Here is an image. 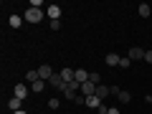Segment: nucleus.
Masks as SVG:
<instances>
[{"label":"nucleus","instance_id":"nucleus-1","mask_svg":"<svg viewBox=\"0 0 152 114\" xmlns=\"http://www.w3.org/2000/svg\"><path fill=\"white\" fill-rule=\"evenodd\" d=\"M41 20H43L41 8H26V23H41Z\"/></svg>","mask_w":152,"mask_h":114},{"label":"nucleus","instance_id":"nucleus-2","mask_svg":"<svg viewBox=\"0 0 152 114\" xmlns=\"http://www.w3.org/2000/svg\"><path fill=\"white\" fill-rule=\"evenodd\" d=\"M79 89H81V84H79V81H71V84H66L61 91L66 94V99H76V96H79V94H76Z\"/></svg>","mask_w":152,"mask_h":114},{"label":"nucleus","instance_id":"nucleus-3","mask_svg":"<svg viewBox=\"0 0 152 114\" xmlns=\"http://www.w3.org/2000/svg\"><path fill=\"white\" fill-rule=\"evenodd\" d=\"M28 94H31V86H26V84H15V86H13V96L20 99V102L28 96Z\"/></svg>","mask_w":152,"mask_h":114},{"label":"nucleus","instance_id":"nucleus-4","mask_svg":"<svg viewBox=\"0 0 152 114\" xmlns=\"http://www.w3.org/2000/svg\"><path fill=\"white\" fill-rule=\"evenodd\" d=\"M36 71H38V76H41V81H46V84H48V79H51V76H53V74H56V71H53V69H51V66H48V64H43V66H38V69H36Z\"/></svg>","mask_w":152,"mask_h":114},{"label":"nucleus","instance_id":"nucleus-5","mask_svg":"<svg viewBox=\"0 0 152 114\" xmlns=\"http://www.w3.org/2000/svg\"><path fill=\"white\" fill-rule=\"evenodd\" d=\"M58 74H61V79H64L66 84H71V81H76V69H61Z\"/></svg>","mask_w":152,"mask_h":114},{"label":"nucleus","instance_id":"nucleus-6","mask_svg":"<svg viewBox=\"0 0 152 114\" xmlns=\"http://www.w3.org/2000/svg\"><path fill=\"white\" fill-rule=\"evenodd\" d=\"M94 94H96V84H91V81L81 84V96H94Z\"/></svg>","mask_w":152,"mask_h":114},{"label":"nucleus","instance_id":"nucleus-7","mask_svg":"<svg viewBox=\"0 0 152 114\" xmlns=\"http://www.w3.org/2000/svg\"><path fill=\"white\" fill-rule=\"evenodd\" d=\"M48 84H51V86H53V89H58V91H61V89L66 86V81H64V79H61V74H53V76H51V79H48Z\"/></svg>","mask_w":152,"mask_h":114},{"label":"nucleus","instance_id":"nucleus-8","mask_svg":"<svg viewBox=\"0 0 152 114\" xmlns=\"http://www.w3.org/2000/svg\"><path fill=\"white\" fill-rule=\"evenodd\" d=\"M129 61H140V58H145V48H140V46H134V48H129Z\"/></svg>","mask_w":152,"mask_h":114},{"label":"nucleus","instance_id":"nucleus-9","mask_svg":"<svg viewBox=\"0 0 152 114\" xmlns=\"http://www.w3.org/2000/svg\"><path fill=\"white\" fill-rule=\"evenodd\" d=\"M46 13H48L51 20H58V18H61V8L58 5H48V8H46Z\"/></svg>","mask_w":152,"mask_h":114},{"label":"nucleus","instance_id":"nucleus-10","mask_svg":"<svg viewBox=\"0 0 152 114\" xmlns=\"http://www.w3.org/2000/svg\"><path fill=\"white\" fill-rule=\"evenodd\" d=\"M89 76H91V74H89L86 69H76V81H79V84H86Z\"/></svg>","mask_w":152,"mask_h":114},{"label":"nucleus","instance_id":"nucleus-11","mask_svg":"<svg viewBox=\"0 0 152 114\" xmlns=\"http://www.w3.org/2000/svg\"><path fill=\"white\" fill-rule=\"evenodd\" d=\"M109 94H112V89H107V86H104V84H99V86H96V94H94V96H99V99H102V102H104V99H107Z\"/></svg>","mask_w":152,"mask_h":114},{"label":"nucleus","instance_id":"nucleus-12","mask_svg":"<svg viewBox=\"0 0 152 114\" xmlns=\"http://www.w3.org/2000/svg\"><path fill=\"white\" fill-rule=\"evenodd\" d=\"M23 20H26V18H20V15H10V18H8V26H10V28H20Z\"/></svg>","mask_w":152,"mask_h":114},{"label":"nucleus","instance_id":"nucleus-13","mask_svg":"<svg viewBox=\"0 0 152 114\" xmlns=\"http://www.w3.org/2000/svg\"><path fill=\"white\" fill-rule=\"evenodd\" d=\"M20 107H23V102H20V99H15V96L8 102V109H10V112H20Z\"/></svg>","mask_w":152,"mask_h":114},{"label":"nucleus","instance_id":"nucleus-14","mask_svg":"<svg viewBox=\"0 0 152 114\" xmlns=\"http://www.w3.org/2000/svg\"><path fill=\"white\" fill-rule=\"evenodd\" d=\"M137 13H140V15H142V18H150V13H152V8H150V5H147V3H142V5H140V8H137Z\"/></svg>","mask_w":152,"mask_h":114},{"label":"nucleus","instance_id":"nucleus-15","mask_svg":"<svg viewBox=\"0 0 152 114\" xmlns=\"http://www.w3.org/2000/svg\"><path fill=\"white\" fill-rule=\"evenodd\" d=\"M119 56H117V53H107V66H119Z\"/></svg>","mask_w":152,"mask_h":114},{"label":"nucleus","instance_id":"nucleus-16","mask_svg":"<svg viewBox=\"0 0 152 114\" xmlns=\"http://www.w3.org/2000/svg\"><path fill=\"white\" fill-rule=\"evenodd\" d=\"M26 81H28V84H36V81H41L38 71H28V74H26Z\"/></svg>","mask_w":152,"mask_h":114},{"label":"nucleus","instance_id":"nucleus-17","mask_svg":"<svg viewBox=\"0 0 152 114\" xmlns=\"http://www.w3.org/2000/svg\"><path fill=\"white\" fill-rule=\"evenodd\" d=\"M43 89H46V81H36V84H31V91H43Z\"/></svg>","mask_w":152,"mask_h":114},{"label":"nucleus","instance_id":"nucleus-18","mask_svg":"<svg viewBox=\"0 0 152 114\" xmlns=\"http://www.w3.org/2000/svg\"><path fill=\"white\" fill-rule=\"evenodd\" d=\"M117 96H119V102H124V104H127V102L132 99V94H129V91H119Z\"/></svg>","mask_w":152,"mask_h":114},{"label":"nucleus","instance_id":"nucleus-19","mask_svg":"<svg viewBox=\"0 0 152 114\" xmlns=\"http://www.w3.org/2000/svg\"><path fill=\"white\" fill-rule=\"evenodd\" d=\"M89 81H91V84H96V86H99V84H102V76H99V74H91V76H89Z\"/></svg>","mask_w":152,"mask_h":114},{"label":"nucleus","instance_id":"nucleus-20","mask_svg":"<svg viewBox=\"0 0 152 114\" xmlns=\"http://www.w3.org/2000/svg\"><path fill=\"white\" fill-rule=\"evenodd\" d=\"M129 64H132V61H129V56H124V58L119 61V69H129Z\"/></svg>","mask_w":152,"mask_h":114},{"label":"nucleus","instance_id":"nucleus-21","mask_svg":"<svg viewBox=\"0 0 152 114\" xmlns=\"http://www.w3.org/2000/svg\"><path fill=\"white\" fill-rule=\"evenodd\" d=\"M58 107H61L58 99H48V109H58Z\"/></svg>","mask_w":152,"mask_h":114},{"label":"nucleus","instance_id":"nucleus-22","mask_svg":"<svg viewBox=\"0 0 152 114\" xmlns=\"http://www.w3.org/2000/svg\"><path fill=\"white\" fill-rule=\"evenodd\" d=\"M48 28H51V31H58V28H61V20H51Z\"/></svg>","mask_w":152,"mask_h":114},{"label":"nucleus","instance_id":"nucleus-23","mask_svg":"<svg viewBox=\"0 0 152 114\" xmlns=\"http://www.w3.org/2000/svg\"><path fill=\"white\" fill-rule=\"evenodd\" d=\"M145 61H147V64H152V48L145 51Z\"/></svg>","mask_w":152,"mask_h":114},{"label":"nucleus","instance_id":"nucleus-24","mask_svg":"<svg viewBox=\"0 0 152 114\" xmlns=\"http://www.w3.org/2000/svg\"><path fill=\"white\" fill-rule=\"evenodd\" d=\"M96 112H99V114H107V112H109V107H107V104H102V107H99Z\"/></svg>","mask_w":152,"mask_h":114},{"label":"nucleus","instance_id":"nucleus-25","mask_svg":"<svg viewBox=\"0 0 152 114\" xmlns=\"http://www.w3.org/2000/svg\"><path fill=\"white\" fill-rule=\"evenodd\" d=\"M107 114H119V109H114V107H109V112Z\"/></svg>","mask_w":152,"mask_h":114},{"label":"nucleus","instance_id":"nucleus-26","mask_svg":"<svg viewBox=\"0 0 152 114\" xmlns=\"http://www.w3.org/2000/svg\"><path fill=\"white\" fill-rule=\"evenodd\" d=\"M13 114H28V112H23V109H20V112H13Z\"/></svg>","mask_w":152,"mask_h":114}]
</instances>
